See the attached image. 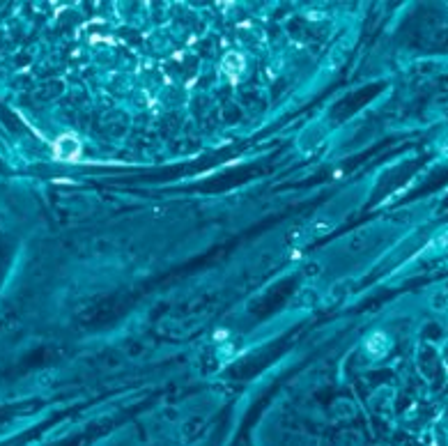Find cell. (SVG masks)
I'll return each instance as SVG.
<instances>
[{
	"instance_id": "obj_1",
	"label": "cell",
	"mask_w": 448,
	"mask_h": 446,
	"mask_svg": "<svg viewBox=\"0 0 448 446\" xmlns=\"http://www.w3.org/2000/svg\"><path fill=\"white\" fill-rule=\"evenodd\" d=\"M56 154L60 159H76L81 154V143H78L71 133H64L56 143Z\"/></svg>"
},
{
	"instance_id": "obj_2",
	"label": "cell",
	"mask_w": 448,
	"mask_h": 446,
	"mask_svg": "<svg viewBox=\"0 0 448 446\" xmlns=\"http://www.w3.org/2000/svg\"><path fill=\"white\" fill-rule=\"evenodd\" d=\"M244 58L239 56V53H234V51H230L225 58H223V74L230 78V81H237L241 74H244Z\"/></svg>"
}]
</instances>
